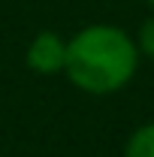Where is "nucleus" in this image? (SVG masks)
<instances>
[{"label":"nucleus","instance_id":"obj_1","mask_svg":"<svg viewBox=\"0 0 154 157\" xmlns=\"http://www.w3.org/2000/svg\"><path fill=\"white\" fill-rule=\"evenodd\" d=\"M139 70L136 39L118 24H88L67 39L64 73L79 91L106 97L127 88Z\"/></svg>","mask_w":154,"mask_h":157},{"label":"nucleus","instance_id":"obj_4","mask_svg":"<svg viewBox=\"0 0 154 157\" xmlns=\"http://www.w3.org/2000/svg\"><path fill=\"white\" fill-rule=\"evenodd\" d=\"M136 48H139V58L154 60V15H148L139 24V30H136Z\"/></svg>","mask_w":154,"mask_h":157},{"label":"nucleus","instance_id":"obj_3","mask_svg":"<svg viewBox=\"0 0 154 157\" xmlns=\"http://www.w3.org/2000/svg\"><path fill=\"white\" fill-rule=\"evenodd\" d=\"M124 157H154V121L136 127L124 142Z\"/></svg>","mask_w":154,"mask_h":157},{"label":"nucleus","instance_id":"obj_5","mask_svg":"<svg viewBox=\"0 0 154 157\" xmlns=\"http://www.w3.org/2000/svg\"><path fill=\"white\" fill-rule=\"evenodd\" d=\"M148 6H151V9H154V0H148Z\"/></svg>","mask_w":154,"mask_h":157},{"label":"nucleus","instance_id":"obj_2","mask_svg":"<svg viewBox=\"0 0 154 157\" xmlns=\"http://www.w3.org/2000/svg\"><path fill=\"white\" fill-rule=\"evenodd\" d=\"M24 63L37 76H58V73H64V63H67V39L60 36V33H55V30H39L37 36L27 42Z\"/></svg>","mask_w":154,"mask_h":157}]
</instances>
